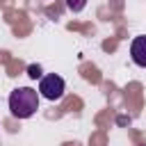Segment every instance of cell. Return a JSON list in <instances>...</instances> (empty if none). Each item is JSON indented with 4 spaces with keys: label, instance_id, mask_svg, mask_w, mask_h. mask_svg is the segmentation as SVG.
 Here are the masks:
<instances>
[{
    "label": "cell",
    "instance_id": "obj_1",
    "mask_svg": "<svg viewBox=\"0 0 146 146\" xmlns=\"http://www.w3.org/2000/svg\"><path fill=\"white\" fill-rule=\"evenodd\" d=\"M39 110V94L32 87H18L9 94V112L16 119H30Z\"/></svg>",
    "mask_w": 146,
    "mask_h": 146
},
{
    "label": "cell",
    "instance_id": "obj_2",
    "mask_svg": "<svg viewBox=\"0 0 146 146\" xmlns=\"http://www.w3.org/2000/svg\"><path fill=\"white\" fill-rule=\"evenodd\" d=\"M39 94L43 98H48V100H59L64 96V80L59 75H55V73L43 75L41 82H39Z\"/></svg>",
    "mask_w": 146,
    "mask_h": 146
},
{
    "label": "cell",
    "instance_id": "obj_3",
    "mask_svg": "<svg viewBox=\"0 0 146 146\" xmlns=\"http://www.w3.org/2000/svg\"><path fill=\"white\" fill-rule=\"evenodd\" d=\"M130 55H132V62H135L137 66H144V68H146V34L132 39V43H130Z\"/></svg>",
    "mask_w": 146,
    "mask_h": 146
},
{
    "label": "cell",
    "instance_id": "obj_4",
    "mask_svg": "<svg viewBox=\"0 0 146 146\" xmlns=\"http://www.w3.org/2000/svg\"><path fill=\"white\" fill-rule=\"evenodd\" d=\"M66 7L78 14V11H82V9L87 7V0H66Z\"/></svg>",
    "mask_w": 146,
    "mask_h": 146
},
{
    "label": "cell",
    "instance_id": "obj_5",
    "mask_svg": "<svg viewBox=\"0 0 146 146\" xmlns=\"http://www.w3.org/2000/svg\"><path fill=\"white\" fill-rule=\"evenodd\" d=\"M27 75L34 78V80H36V78H43V75H41V66H39V64H30V66H27Z\"/></svg>",
    "mask_w": 146,
    "mask_h": 146
}]
</instances>
